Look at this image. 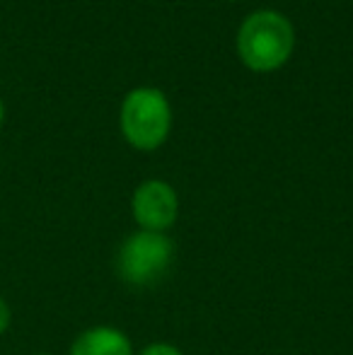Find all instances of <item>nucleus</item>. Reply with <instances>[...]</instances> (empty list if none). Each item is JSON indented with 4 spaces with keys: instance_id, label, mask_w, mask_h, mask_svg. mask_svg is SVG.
<instances>
[{
    "instance_id": "obj_1",
    "label": "nucleus",
    "mask_w": 353,
    "mask_h": 355,
    "mask_svg": "<svg viewBox=\"0 0 353 355\" xmlns=\"http://www.w3.org/2000/svg\"><path fill=\"white\" fill-rule=\"evenodd\" d=\"M237 56L250 71H278L295 49L291 19L276 10H257L237 29Z\"/></svg>"
},
{
    "instance_id": "obj_2",
    "label": "nucleus",
    "mask_w": 353,
    "mask_h": 355,
    "mask_svg": "<svg viewBox=\"0 0 353 355\" xmlns=\"http://www.w3.org/2000/svg\"><path fill=\"white\" fill-rule=\"evenodd\" d=\"M119 126L126 143L143 153L157 150L172 128V107L157 87H136L123 97Z\"/></svg>"
},
{
    "instance_id": "obj_3",
    "label": "nucleus",
    "mask_w": 353,
    "mask_h": 355,
    "mask_svg": "<svg viewBox=\"0 0 353 355\" xmlns=\"http://www.w3.org/2000/svg\"><path fill=\"white\" fill-rule=\"evenodd\" d=\"M175 263V242L165 232L136 230L121 242L117 254V273L123 283L148 288L165 281Z\"/></svg>"
},
{
    "instance_id": "obj_4",
    "label": "nucleus",
    "mask_w": 353,
    "mask_h": 355,
    "mask_svg": "<svg viewBox=\"0 0 353 355\" xmlns=\"http://www.w3.org/2000/svg\"><path fill=\"white\" fill-rule=\"evenodd\" d=\"M131 213L138 230L167 232L179 215V196L175 187L162 179H148L138 184L131 198Z\"/></svg>"
},
{
    "instance_id": "obj_5",
    "label": "nucleus",
    "mask_w": 353,
    "mask_h": 355,
    "mask_svg": "<svg viewBox=\"0 0 353 355\" xmlns=\"http://www.w3.org/2000/svg\"><path fill=\"white\" fill-rule=\"evenodd\" d=\"M71 355H136L133 343L117 327H89L71 346Z\"/></svg>"
},
{
    "instance_id": "obj_6",
    "label": "nucleus",
    "mask_w": 353,
    "mask_h": 355,
    "mask_svg": "<svg viewBox=\"0 0 353 355\" xmlns=\"http://www.w3.org/2000/svg\"><path fill=\"white\" fill-rule=\"evenodd\" d=\"M136 355H184V353H182V348L175 346V343L155 341V343H148L146 348H141Z\"/></svg>"
},
{
    "instance_id": "obj_7",
    "label": "nucleus",
    "mask_w": 353,
    "mask_h": 355,
    "mask_svg": "<svg viewBox=\"0 0 353 355\" xmlns=\"http://www.w3.org/2000/svg\"><path fill=\"white\" fill-rule=\"evenodd\" d=\"M10 322H12V309L5 302V297H0V336L10 329Z\"/></svg>"
},
{
    "instance_id": "obj_8",
    "label": "nucleus",
    "mask_w": 353,
    "mask_h": 355,
    "mask_svg": "<svg viewBox=\"0 0 353 355\" xmlns=\"http://www.w3.org/2000/svg\"><path fill=\"white\" fill-rule=\"evenodd\" d=\"M3 121H5V104H3V99H0V128H3Z\"/></svg>"
},
{
    "instance_id": "obj_9",
    "label": "nucleus",
    "mask_w": 353,
    "mask_h": 355,
    "mask_svg": "<svg viewBox=\"0 0 353 355\" xmlns=\"http://www.w3.org/2000/svg\"><path fill=\"white\" fill-rule=\"evenodd\" d=\"M37 355H49V353H37Z\"/></svg>"
}]
</instances>
